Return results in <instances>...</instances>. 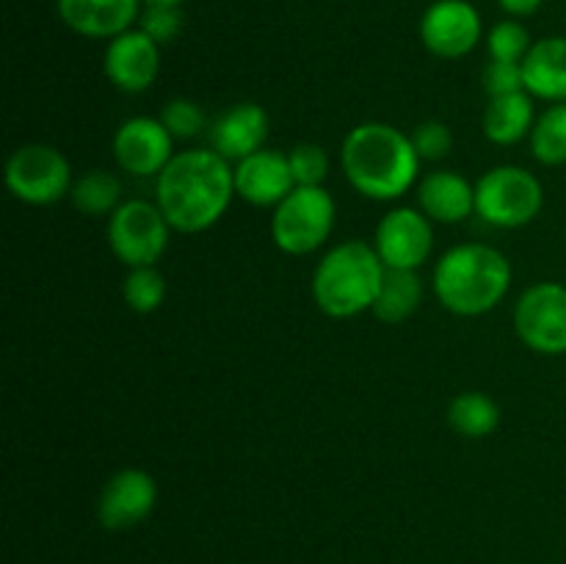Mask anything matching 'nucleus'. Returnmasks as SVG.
Listing matches in <instances>:
<instances>
[{
  "mask_svg": "<svg viewBox=\"0 0 566 564\" xmlns=\"http://www.w3.org/2000/svg\"><path fill=\"white\" fill-rule=\"evenodd\" d=\"M418 208L434 224H462L475 213V182L453 169L429 171L415 186Z\"/></svg>",
  "mask_w": 566,
  "mask_h": 564,
  "instance_id": "18",
  "label": "nucleus"
},
{
  "mask_svg": "<svg viewBox=\"0 0 566 564\" xmlns=\"http://www.w3.org/2000/svg\"><path fill=\"white\" fill-rule=\"evenodd\" d=\"M531 155L542 166L566 164V103H553L536 116L531 130Z\"/></svg>",
  "mask_w": 566,
  "mask_h": 564,
  "instance_id": "24",
  "label": "nucleus"
},
{
  "mask_svg": "<svg viewBox=\"0 0 566 564\" xmlns=\"http://www.w3.org/2000/svg\"><path fill=\"white\" fill-rule=\"evenodd\" d=\"M122 299H125V304L133 313H155L166 302V276L160 274L158 265L127 269L125 282H122Z\"/></svg>",
  "mask_w": 566,
  "mask_h": 564,
  "instance_id": "25",
  "label": "nucleus"
},
{
  "mask_svg": "<svg viewBox=\"0 0 566 564\" xmlns=\"http://www.w3.org/2000/svg\"><path fill=\"white\" fill-rule=\"evenodd\" d=\"M420 304H423V280H420L418 271L387 269L370 313L381 324H403L418 313Z\"/></svg>",
  "mask_w": 566,
  "mask_h": 564,
  "instance_id": "21",
  "label": "nucleus"
},
{
  "mask_svg": "<svg viewBox=\"0 0 566 564\" xmlns=\"http://www.w3.org/2000/svg\"><path fill=\"white\" fill-rule=\"evenodd\" d=\"M512 263L490 243H457L437 258L431 288L448 313L479 318L492 313L512 288Z\"/></svg>",
  "mask_w": 566,
  "mask_h": 564,
  "instance_id": "3",
  "label": "nucleus"
},
{
  "mask_svg": "<svg viewBox=\"0 0 566 564\" xmlns=\"http://www.w3.org/2000/svg\"><path fill=\"white\" fill-rule=\"evenodd\" d=\"M525 92L545 103H566V36L534 42L523 61Z\"/></svg>",
  "mask_w": 566,
  "mask_h": 564,
  "instance_id": "19",
  "label": "nucleus"
},
{
  "mask_svg": "<svg viewBox=\"0 0 566 564\" xmlns=\"http://www.w3.org/2000/svg\"><path fill=\"white\" fill-rule=\"evenodd\" d=\"M72 205L83 216H111L122 205V182L114 171L92 169L72 182Z\"/></svg>",
  "mask_w": 566,
  "mask_h": 564,
  "instance_id": "23",
  "label": "nucleus"
},
{
  "mask_svg": "<svg viewBox=\"0 0 566 564\" xmlns=\"http://www.w3.org/2000/svg\"><path fill=\"white\" fill-rule=\"evenodd\" d=\"M409 138H412L420 160H442V158H448L453 149L451 127L440 119L420 122V125L409 133Z\"/></svg>",
  "mask_w": 566,
  "mask_h": 564,
  "instance_id": "29",
  "label": "nucleus"
},
{
  "mask_svg": "<svg viewBox=\"0 0 566 564\" xmlns=\"http://www.w3.org/2000/svg\"><path fill=\"white\" fill-rule=\"evenodd\" d=\"M108 247L127 269L158 265L169 249L171 224L155 199H125L108 216Z\"/></svg>",
  "mask_w": 566,
  "mask_h": 564,
  "instance_id": "7",
  "label": "nucleus"
},
{
  "mask_svg": "<svg viewBox=\"0 0 566 564\" xmlns=\"http://www.w3.org/2000/svg\"><path fill=\"white\" fill-rule=\"evenodd\" d=\"M385 274L387 265L381 263L374 243H335L332 249H326L313 271L310 291H313L315 307L337 321L368 313L374 310Z\"/></svg>",
  "mask_w": 566,
  "mask_h": 564,
  "instance_id": "4",
  "label": "nucleus"
},
{
  "mask_svg": "<svg viewBox=\"0 0 566 564\" xmlns=\"http://www.w3.org/2000/svg\"><path fill=\"white\" fill-rule=\"evenodd\" d=\"M536 122L534 97L528 92L503 94V97H490L484 111V136L497 147H514L523 138L531 136Z\"/></svg>",
  "mask_w": 566,
  "mask_h": 564,
  "instance_id": "20",
  "label": "nucleus"
},
{
  "mask_svg": "<svg viewBox=\"0 0 566 564\" xmlns=\"http://www.w3.org/2000/svg\"><path fill=\"white\" fill-rule=\"evenodd\" d=\"M296 186H324L329 175V153L321 144L302 142L287 153Z\"/></svg>",
  "mask_w": 566,
  "mask_h": 564,
  "instance_id": "28",
  "label": "nucleus"
},
{
  "mask_svg": "<svg viewBox=\"0 0 566 564\" xmlns=\"http://www.w3.org/2000/svg\"><path fill=\"white\" fill-rule=\"evenodd\" d=\"M542 3H545V0H497V6H501V9L506 11L509 17H531V14H536Z\"/></svg>",
  "mask_w": 566,
  "mask_h": 564,
  "instance_id": "32",
  "label": "nucleus"
},
{
  "mask_svg": "<svg viewBox=\"0 0 566 564\" xmlns=\"http://www.w3.org/2000/svg\"><path fill=\"white\" fill-rule=\"evenodd\" d=\"M103 72L125 94H142L155 83L160 72V44L149 39L142 28L108 39L103 55Z\"/></svg>",
  "mask_w": 566,
  "mask_h": 564,
  "instance_id": "14",
  "label": "nucleus"
},
{
  "mask_svg": "<svg viewBox=\"0 0 566 564\" xmlns=\"http://www.w3.org/2000/svg\"><path fill=\"white\" fill-rule=\"evenodd\" d=\"M545 188L525 166L501 164L475 180V216L497 230H517L542 213Z\"/></svg>",
  "mask_w": 566,
  "mask_h": 564,
  "instance_id": "5",
  "label": "nucleus"
},
{
  "mask_svg": "<svg viewBox=\"0 0 566 564\" xmlns=\"http://www.w3.org/2000/svg\"><path fill=\"white\" fill-rule=\"evenodd\" d=\"M335 219V197L324 186H296L271 213V238L280 252L304 258L329 241Z\"/></svg>",
  "mask_w": 566,
  "mask_h": 564,
  "instance_id": "6",
  "label": "nucleus"
},
{
  "mask_svg": "<svg viewBox=\"0 0 566 564\" xmlns=\"http://www.w3.org/2000/svg\"><path fill=\"white\" fill-rule=\"evenodd\" d=\"M531 48H534V42H531L528 28L517 20L497 22V25L486 33V50H490V59L495 61H514V64H523Z\"/></svg>",
  "mask_w": 566,
  "mask_h": 564,
  "instance_id": "26",
  "label": "nucleus"
},
{
  "mask_svg": "<svg viewBox=\"0 0 566 564\" xmlns=\"http://www.w3.org/2000/svg\"><path fill=\"white\" fill-rule=\"evenodd\" d=\"M235 199L232 164L213 147L180 149L155 177V202L171 230L197 236L224 219Z\"/></svg>",
  "mask_w": 566,
  "mask_h": 564,
  "instance_id": "1",
  "label": "nucleus"
},
{
  "mask_svg": "<svg viewBox=\"0 0 566 564\" xmlns=\"http://www.w3.org/2000/svg\"><path fill=\"white\" fill-rule=\"evenodd\" d=\"M160 122L166 125V130L175 136V142H191L197 138L199 133H205L208 127V116L205 111L199 108L197 100L191 97H175L164 105L158 116Z\"/></svg>",
  "mask_w": 566,
  "mask_h": 564,
  "instance_id": "27",
  "label": "nucleus"
},
{
  "mask_svg": "<svg viewBox=\"0 0 566 564\" xmlns=\"http://www.w3.org/2000/svg\"><path fill=\"white\" fill-rule=\"evenodd\" d=\"M111 149L119 164L133 177H158L175 158V136L155 116H130L116 127Z\"/></svg>",
  "mask_w": 566,
  "mask_h": 564,
  "instance_id": "12",
  "label": "nucleus"
},
{
  "mask_svg": "<svg viewBox=\"0 0 566 564\" xmlns=\"http://www.w3.org/2000/svg\"><path fill=\"white\" fill-rule=\"evenodd\" d=\"M138 22H142L138 28H142L149 39H155L158 44H166V42H171V39L180 36L182 11L166 9V6H144Z\"/></svg>",
  "mask_w": 566,
  "mask_h": 564,
  "instance_id": "30",
  "label": "nucleus"
},
{
  "mask_svg": "<svg viewBox=\"0 0 566 564\" xmlns=\"http://www.w3.org/2000/svg\"><path fill=\"white\" fill-rule=\"evenodd\" d=\"M374 247L387 269L418 271L434 252V221L420 208L396 205L376 224Z\"/></svg>",
  "mask_w": 566,
  "mask_h": 564,
  "instance_id": "10",
  "label": "nucleus"
},
{
  "mask_svg": "<svg viewBox=\"0 0 566 564\" xmlns=\"http://www.w3.org/2000/svg\"><path fill=\"white\" fill-rule=\"evenodd\" d=\"M72 182V164L53 144H22L6 160V188L33 208L70 197Z\"/></svg>",
  "mask_w": 566,
  "mask_h": 564,
  "instance_id": "8",
  "label": "nucleus"
},
{
  "mask_svg": "<svg viewBox=\"0 0 566 564\" xmlns=\"http://www.w3.org/2000/svg\"><path fill=\"white\" fill-rule=\"evenodd\" d=\"M235 197L254 208H276L296 188L291 160L280 149H258L249 158L232 164Z\"/></svg>",
  "mask_w": 566,
  "mask_h": 564,
  "instance_id": "15",
  "label": "nucleus"
},
{
  "mask_svg": "<svg viewBox=\"0 0 566 564\" xmlns=\"http://www.w3.org/2000/svg\"><path fill=\"white\" fill-rule=\"evenodd\" d=\"M484 88L490 97H503V94L525 92L523 64L490 59V64L484 66Z\"/></svg>",
  "mask_w": 566,
  "mask_h": 564,
  "instance_id": "31",
  "label": "nucleus"
},
{
  "mask_svg": "<svg viewBox=\"0 0 566 564\" xmlns=\"http://www.w3.org/2000/svg\"><path fill=\"white\" fill-rule=\"evenodd\" d=\"M271 119L260 103H235L210 125V147L224 155L230 164L249 158L265 147Z\"/></svg>",
  "mask_w": 566,
  "mask_h": 564,
  "instance_id": "17",
  "label": "nucleus"
},
{
  "mask_svg": "<svg viewBox=\"0 0 566 564\" xmlns=\"http://www.w3.org/2000/svg\"><path fill=\"white\" fill-rule=\"evenodd\" d=\"M158 503V484L142 468H125L105 481L97 501V520L108 531L136 529L153 514Z\"/></svg>",
  "mask_w": 566,
  "mask_h": 564,
  "instance_id": "13",
  "label": "nucleus"
},
{
  "mask_svg": "<svg viewBox=\"0 0 566 564\" xmlns=\"http://www.w3.org/2000/svg\"><path fill=\"white\" fill-rule=\"evenodd\" d=\"M481 36V14L468 0H434L420 17V42L437 59H464L473 53Z\"/></svg>",
  "mask_w": 566,
  "mask_h": 564,
  "instance_id": "11",
  "label": "nucleus"
},
{
  "mask_svg": "<svg viewBox=\"0 0 566 564\" xmlns=\"http://www.w3.org/2000/svg\"><path fill=\"white\" fill-rule=\"evenodd\" d=\"M448 424L459 437L484 440V437L495 435L497 426H501V407L495 404V398L481 390L459 393L448 404Z\"/></svg>",
  "mask_w": 566,
  "mask_h": 564,
  "instance_id": "22",
  "label": "nucleus"
},
{
  "mask_svg": "<svg viewBox=\"0 0 566 564\" xmlns=\"http://www.w3.org/2000/svg\"><path fill=\"white\" fill-rule=\"evenodd\" d=\"M514 332L525 348L545 357L566 354V285L536 282L514 304Z\"/></svg>",
  "mask_w": 566,
  "mask_h": 564,
  "instance_id": "9",
  "label": "nucleus"
},
{
  "mask_svg": "<svg viewBox=\"0 0 566 564\" xmlns=\"http://www.w3.org/2000/svg\"><path fill=\"white\" fill-rule=\"evenodd\" d=\"M186 0H144V6H166V9H180Z\"/></svg>",
  "mask_w": 566,
  "mask_h": 564,
  "instance_id": "33",
  "label": "nucleus"
},
{
  "mask_svg": "<svg viewBox=\"0 0 566 564\" xmlns=\"http://www.w3.org/2000/svg\"><path fill=\"white\" fill-rule=\"evenodd\" d=\"M144 0H55L61 22L77 36L114 39L130 31Z\"/></svg>",
  "mask_w": 566,
  "mask_h": 564,
  "instance_id": "16",
  "label": "nucleus"
},
{
  "mask_svg": "<svg viewBox=\"0 0 566 564\" xmlns=\"http://www.w3.org/2000/svg\"><path fill=\"white\" fill-rule=\"evenodd\" d=\"M340 166L348 186L374 202H396L420 180L412 138L387 122H363L343 138Z\"/></svg>",
  "mask_w": 566,
  "mask_h": 564,
  "instance_id": "2",
  "label": "nucleus"
}]
</instances>
